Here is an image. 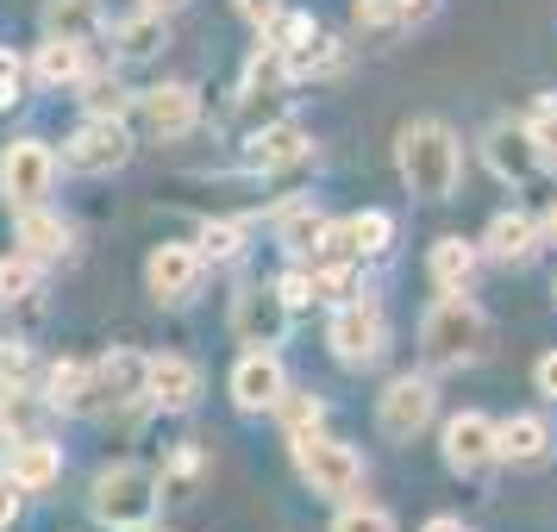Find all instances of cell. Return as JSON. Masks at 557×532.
<instances>
[{
    "label": "cell",
    "instance_id": "cell-46",
    "mask_svg": "<svg viewBox=\"0 0 557 532\" xmlns=\"http://www.w3.org/2000/svg\"><path fill=\"white\" fill-rule=\"evenodd\" d=\"M426 532H463V527H457V520H445V514H438V520H426Z\"/></svg>",
    "mask_w": 557,
    "mask_h": 532
},
{
    "label": "cell",
    "instance_id": "cell-6",
    "mask_svg": "<svg viewBox=\"0 0 557 532\" xmlns=\"http://www.w3.org/2000/svg\"><path fill=\"white\" fill-rule=\"evenodd\" d=\"M126 157H132V138H126L120 120H88V126L63 145V163H70L76 176H113Z\"/></svg>",
    "mask_w": 557,
    "mask_h": 532
},
{
    "label": "cell",
    "instance_id": "cell-38",
    "mask_svg": "<svg viewBox=\"0 0 557 532\" xmlns=\"http://www.w3.org/2000/svg\"><path fill=\"white\" fill-rule=\"evenodd\" d=\"M301 38H313V20H307V13H276L270 45H276V51H288V45H301Z\"/></svg>",
    "mask_w": 557,
    "mask_h": 532
},
{
    "label": "cell",
    "instance_id": "cell-36",
    "mask_svg": "<svg viewBox=\"0 0 557 532\" xmlns=\"http://www.w3.org/2000/svg\"><path fill=\"white\" fill-rule=\"evenodd\" d=\"M238 251H245V245H238V226H207L201 232V263H232Z\"/></svg>",
    "mask_w": 557,
    "mask_h": 532
},
{
    "label": "cell",
    "instance_id": "cell-26",
    "mask_svg": "<svg viewBox=\"0 0 557 532\" xmlns=\"http://www.w3.org/2000/svg\"><path fill=\"white\" fill-rule=\"evenodd\" d=\"M113 38H120V57H151L170 45V26H163V13H138L126 26H113Z\"/></svg>",
    "mask_w": 557,
    "mask_h": 532
},
{
    "label": "cell",
    "instance_id": "cell-7",
    "mask_svg": "<svg viewBox=\"0 0 557 532\" xmlns=\"http://www.w3.org/2000/svg\"><path fill=\"white\" fill-rule=\"evenodd\" d=\"M232 332H238L245 345H257V351H270V345H282V332H288V301H282L276 288H263V282L238 288V301H232Z\"/></svg>",
    "mask_w": 557,
    "mask_h": 532
},
{
    "label": "cell",
    "instance_id": "cell-30",
    "mask_svg": "<svg viewBox=\"0 0 557 532\" xmlns=\"http://www.w3.org/2000/svg\"><path fill=\"white\" fill-rule=\"evenodd\" d=\"M82 395H88V370H82V363H57L51 370V401L82 413Z\"/></svg>",
    "mask_w": 557,
    "mask_h": 532
},
{
    "label": "cell",
    "instance_id": "cell-20",
    "mask_svg": "<svg viewBox=\"0 0 557 532\" xmlns=\"http://www.w3.org/2000/svg\"><path fill=\"white\" fill-rule=\"evenodd\" d=\"M20 251L32 263H51V257L70 251V226L57 213H45V207H20Z\"/></svg>",
    "mask_w": 557,
    "mask_h": 532
},
{
    "label": "cell",
    "instance_id": "cell-25",
    "mask_svg": "<svg viewBox=\"0 0 557 532\" xmlns=\"http://www.w3.org/2000/svg\"><path fill=\"white\" fill-rule=\"evenodd\" d=\"M38 82H51V88L82 82V38H51V45L38 51Z\"/></svg>",
    "mask_w": 557,
    "mask_h": 532
},
{
    "label": "cell",
    "instance_id": "cell-42",
    "mask_svg": "<svg viewBox=\"0 0 557 532\" xmlns=\"http://www.w3.org/2000/svg\"><path fill=\"white\" fill-rule=\"evenodd\" d=\"M238 13H245V20H251L257 32H270V26H276L282 7H276V0H238Z\"/></svg>",
    "mask_w": 557,
    "mask_h": 532
},
{
    "label": "cell",
    "instance_id": "cell-33",
    "mask_svg": "<svg viewBox=\"0 0 557 532\" xmlns=\"http://www.w3.org/2000/svg\"><path fill=\"white\" fill-rule=\"evenodd\" d=\"M351 232H357V251H388V238H395V220H388V213H357Z\"/></svg>",
    "mask_w": 557,
    "mask_h": 532
},
{
    "label": "cell",
    "instance_id": "cell-11",
    "mask_svg": "<svg viewBox=\"0 0 557 532\" xmlns=\"http://www.w3.org/2000/svg\"><path fill=\"white\" fill-rule=\"evenodd\" d=\"M282 363L270 351H245L238 357V370H232V401L245 407V413H270L282 401Z\"/></svg>",
    "mask_w": 557,
    "mask_h": 532
},
{
    "label": "cell",
    "instance_id": "cell-23",
    "mask_svg": "<svg viewBox=\"0 0 557 532\" xmlns=\"http://www.w3.org/2000/svg\"><path fill=\"white\" fill-rule=\"evenodd\" d=\"M470 276H476V245L438 238V245H432V282H438L445 295H457V288H470Z\"/></svg>",
    "mask_w": 557,
    "mask_h": 532
},
{
    "label": "cell",
    "instance_id": "cell-45",
    "mask_svg": "<svg viewBox=\"0 0 557 532\" xmlns=\"http://www.w3.org/2000/svg\"><path fill=\"white\" fill-rule=\"evenodd\" d=\"M7 520H13V482L0 488V527H7Z\"/></svg>",
    "mask_w": 557,
    "mask_h": 532
},
{
    "label": "cell",
    "instance_id": "cell-8",
    "mask_svg": "<svg viewBox=\"0 0 557 532\" xmlns=\"http://www.w3.org/2000/svg\"><path fill=\"white\" fill-rule=\"evenodd\" d=\"M51 176H57V157L45 151V145H32V138L0 157V195L13 207H38L51 195Z\"/></svg>",
    "mask_w": 557,
    "mask_h": 532
},
{
    "label": "cell",
    "instance_id": "cell-17",
    "mask_svg": "<svg viewBox=\"0 0 557 532\" xmlns=\"http://www.w3.org/2000/svg\"><path fill=\"white\" fill-rule=\"evenodd\" d=\"M301 157H307V132L288 126V120L251 132V145H245V163H251V170H288V163H301Z\"/></svg>",
    "mask_w": 557,
    "mask_h": 532
},
{
    "label": "cell",
    "instance_id": "cell-19",
    "mask_svg": "<svg viewBox=\"0 0 557 532\" xmlns=\"http://www.w3.org/2000/svg\"><path fill=\"white\" fill-rule=\"evenodd\" d=\"M482 151H488V163H495V176H502V182H527L532 170H545V163H539V151H532L527 126H495Z\"/></svg>",
    "mask_w": 557,
    "mask_h": 532
},
{
    "label": "cell",
    "instance_id": "cell-21",
    "mask_svg": "<svg viewBox=\"0 0 557 532\" xmlns=\"http://www.w3.org/2000/svg\"><path fill=\"white\" fill-rule=\"evenodd\" d=\"M282 70H288L295 82L338 76V70H345V51H338V38H326V32H313V38H301V45H288V51H282Z\"/></svg>",
    "mask_w": 557,
    "mask_h": 532
},
{
    "label": "cell",
    "instance_id": "cell-2",
    "mask_svg": "<svg viewBox=\"0 0 557 532\" xmlns=\"http://www.w3.org/2000/svg\"><path fill=\"white\" fill-rule=\"evenodd\" d=\"M482 345H488V320H482V307L457 288V295H445V301H432V313L420 320V351L432 357V363H476Z\"/></svg>",
    "mask_w": 557,
    "mask_h": 532
},
{
    "label": "cell",
    "instance_id": "cell-28",
    "mask_svg": "<svg viewBox=\"0 0 557 532\" xmlns=\"http://www.w3.org/2000/svg\"><path fill=\"white\" fill-rule=\"evenodd\" d=\"M527 138H532V151H539V163H552V170H557V107H552V101L532 107Z\"/></svg>",
    "mask_w": 557,
    "mask_h": 532
},
{
    "label": "cell",
    "instance_id": "cell-12",
    "mask_svg": "<svg viewBox=\"0 0 557 532\" xmlns=\"http://www.w3.org/2000/svg\"><path fill=\"white\" fill-rule=\"evenodd\" d=\"M145 395L163 401L170 413H182V407H195V395H201V370L188 357H145Z\"/></svg>",
    "mask_w": 557,
    "mask_h": 532
},
{
    "label": "cell",
    "instance_id": "cell-1",
    "mask_svg": "<svg viewBox=\"0 0 557 532\" xmlns=\"http://www.w3.org/2000/svg\"><path fill=\"white\" fill-rule=\"evenodd\" d=\"M395 163H401V182L413 188V195H426V201L457 195L463 157H457V138L438 126V120H413V126L395 138Z\"/></svg>",
    "mask_w": 557,
    "mask_h": 532
},
{
    "label": "cell",
    "instance_id": "cell-34",
    "mask_svg": "<svg viewBox=\"0 0 557 532\" xmlns=\"http://www.w3.org/2000/svg\"><path fill=\"white\" fill-rule=\"evenodd\" d=\"M320 295H326V301H351V295H357L351 263H326V270L313 276V301H320Z\"/></svg>",
    "mask_w": 557,
    "mask_h": 532
},
{
    "label": "cell",
    "instance_id": "cell-49",
    "mask_svg": "<svg viewBox=\"0 0 557 532\" xmlns=\"http://www.w3.org/2000/svg\"><path fill=\"white\" fill-rule=\"evenodd\" d=\"M0 488H7V470H0Z\"/></svg>",
    "mask_w": 557,
    "mask_h": 532
},
{
    "label": "cell",
    "instance_id": "cell-15",
    "mask_svg": "<svg viewBox=\"0 0 557 532\" xmlns=\"http://www.w3.org/2000/svg\"><path fill=\"white\" fill-rule=\"evenodd\" d=\"M495 457H502V463H520V470L545 463V457H552V426H545L539 413H513L507 426H495Z\"/></svg>",
    "mask_w": 557,
    "mask_h": 532
},
{
    "label": "cell",
    "instance_id": "cell-16",
    "mask_svg": "<svg viewBox=\"0 0 557 532\" xmlns=\"http://www.w3.org/2000/svg\"><path fill=\"white\" fill-rule=\"evenodd\" d=\"M145 126L157 138H182V132H195V88H182V82H163L145 95Z\"/></svg>",
    "mask_w": 557,
    "mask_h": 532
},
{
    "label": "cell",
    "instance_id": "cell-40",
    "mask_svg": "<svg viewBox=\"0 0 557 532\" xmlns=\"http://www.w3.org/2000/svg\"><path fill=\"white\" fill-rule=\"evenodd\" d=\"M20 82H26L20 57H7V51H0V107H13V101H20Z\"/></svg>",
    "mask_w": 557,
    "mask_h": 532
},
{
    "label": "cell",
    "instance_id": "cell-24",
    "mask_svg": "<svg viewBox=\"0 0 557 532\" xmlns=\"http://www.w3.org/2000/svg\"><path fill=\"white\" fill-rule=\"evenodd\" d=\"M532 245H539V226H532L527 213H502V220L488 226V238H482V251L502 257V263H520V257H532Z\"/></svg>",
    "mask_w": 557,
    "mask_h": 532
},
{
    "label": "cell",
    "instance_id": "cell-44",
    "mask_svg": "<svg viewBox=\"0 0 557 532\" xmlns=\"http://www.w3.org/2000/svg\"><path fill=\"white\" fill-rule=\"evenodd\" d=\"M13 420V382H0V426Z\"/></svg>",
    "mask_w": 557,
    "mask_h": 532
},
{
    "label": "cell",
    "instance_id": "cell-4",
    "mask_svg": "<svg viewBox=\"0 0 557 532\" xmlns=\"http://www.w3.org/2000/svg\"><path fill=\"white\" fill-rule=\"evenodd\" d=\"M288 445H295V470H301V482L313 488V495H351L357 482H363L357 451L351 445H338V438H326L320 426L288 432Z\"/></svg>",
    "mask_w": 557,
    "mask_h": 532
},
{
    "label": "cell",
    "instance_id": "cell-48",
    "mask_svg": "<svg viewBox=\"0 0 557 532\" xmlns=\"http://www.w3.org/2000/svg\"><path fill=\"white\" fill-rule=\"evenodd\" d=\"M145 7H151V13H170V7H182V0H145Z\"/></svg>",
    "mask_w": 557,
    "mask_h": 532
},
{
    "label": "cell",
    "instance_id": "cell-5",
    "mask_svg": "<svg viewBox=\"0 0 557 532\" xmlns=\"http://www.w3.org/2000/svg\"><path fill=\"white\" fill-rule=\"evenodd\" d=\"M332 351H338V363H351V370H363V363H376L382 345H388V320H382L376 301H338V313H332Z\"/></svg>",
    "mask_w": 557,
    "mask_h": 532
},
{
    "label": "cell",
    "instance_id": "cell-31",
    "mask_svg": "<svg viewBox=\"0 0 557 532\" xmlns=\"http://www.w3.org/2000/svg\"><path fill=\"white\" fill-rule=\"evenodd\" d=\"M82 101H88L95 120H120V113H126V88H120L113 76H101V82H88V95H82Z\"/></svg>",
    "mask_w": 557,
    "mask_h": 532
},
{
    "label": "cell",
    "instance_id": "cell-29",
    "mask_svg": "<svg viewBox=\"0 0 557 532\" xmlns=\"http://www.w3.org/2000/svg\"><path fill=\"white\" fill-rule=\"evenodd\" d=\"M320 232H326V220H320L313 207H295V213L282 220V245H288V251H313V245H320Z\"/></svg>",
    "mask_w": 557,
    "mask_h": 532
},
{
    "label": "cell",
    "instance_id": "cell-41",
    "mask_svg": "<svg viewBox=\"0 0 557 532\" xmlns=\"http://www.w3.org/2000/svg\"><path fill=\"white\" fill-rule=\"evenodd\" d=\"M32 370V357H26V345H0V382H13L20 388V376Z\"/></svg>",
    "mask_w": 557,
    "mask_h": 532
},
{
    "label": "cell",
    "instance_id": "cell-3",
    "mask_svg": "<svg viewBox=\"0 0 557 532\" xmlns=\"http://www.w3.org/2000/svg\"><path fill=\"white\" fill-rule=\"evenodd\" d=\"M88 507H95V520L113 527V532H145L157 520V477L138 470V463H113V470L95 477Z\"/></svg>",
    "mask_w": 557,
    "mask_h": 532
},
{
    "label": "cell",
    "instance_id": "cell-10",
    "mask_svg": "<svg viewBox=\"0 0 557 532\" xmlns=\"http://www.w3.org/2000/svg\"><path fill=\"white\" fill-rule=\"evenodd\" d=\"M445 463L463 470V477H476L495 463V420L488 413H457L451 426H445Z\"/></svg>",
    "mask_w": 557,
    "mask_h": 532
},
{
    "label": "cell",
    "instance_id": "cell-35",
    "mask_svg": "<svg viewBox=\"0 0 557 532\" xmlns=\"http://www.w3.org/2000/svg\"><path fill=\"white\" fill-rule=\"evenodd\" d=\"M276 413H282V426H288V432H307V426H320V401H313V395H288V388H282Z\"/></svg>",
    "mask_w": 557,
    "mask_h": 532
},
{
    "label": "cell",
    "instance_id": "cell-22",
    "mask_svg": "<svg viewBox=\"0 0 557 532\" xmlns=\"http://www.w3.org/2000/svg\"><path fill=\"white\" fill-rule=\"evenodd\" d=\"M45 32L88 45V38L101 32V0H45Z\"/></svg>",
    "mask_w": 557,
    "mask_h": 532
},
{
    "label": "cell",
    "instance_id": "cell-27",
    "mask_svg": "<svg viewBox=\"0 0 557 532\" xmlns=\"http://www.w3.org/2000/svg\"><path fill=\"white\" fill-rule=\"evenodd\" d=\"M32 288H38V263H32L26 251H20V257H0V301L13 307V301H26Z\"/></svg>",
    "mask_w": 557,
    "mask_h": 532
},
{
    "label": "cell",
    "instance_id": "cell-18",
    "mask_svg": "<svg viewBox=\"0 0 557 532\" xmlns=\"http://www.w3.org/2000/svg\"><path fill=\"white\" fill-rule=\"evenodd\" d=\"M57 470H63V451H57L51 438H20L13 457H7V482L13 488H51Z\"/></svg>",
    "mask_w": 557,
    "mask_h": 532
},
{
    "label": "cell",
    "instance_id": "cell-32",
    "mask_svg": "<svg viewBox=\"0 0 557 532\" xmlns=\"http://www.w3.org/2000/svg\"><path fill=\"white\" fill-rule=\"evenodd\" d=\"M407 20L401 0H357V26L363 32H395Z\"/></svg>",
    "mask_w": 557,
    "mask_h": 532
},
{
    "label": "cell",
    "instance_id": "cell-43",
    "mask_svg": "<svg viewBox=\"0 0 557 532\" xmlns=\"http://www.w3.org/2000/svg\"><path fill=\"white\" fill-rule=\"evenodd\" d=\"M532 376H539V395H552V401H557V351L539 357V370H532Z\"/></svg>",
    "mask_w": 557,
    "mask_h": 532
},
{
    "label": "cell",
    "instance_id": "cell-13",
    "mask_svg": "<svg viewBox=\"0 0 557 532\" xmlns=\"http://www.w3.org/2000/svg\"><path fill=\"white\" fill-rule=\"evenodd\" d=\"M145 282H151L157 301H188L195 282H201V251H188V245H163V251L145 263Z\"/></svg>",
    "mask_w": 557,
    "mask_h": 532
},
{
    "label": "cell",
    "instance_id": "cell-39",
    "mask_svg": "<svg viewBox=\"0 0 557 532\" xmlns=\"http://www.w3.org/2000/svg\"><path fill=\"white\" fill-rule=\"evenodd\" d=\"M276 295L288 301V313H295V307H307V301H313V276H301V270H288V276L276 282Z\"/></svg>",
    "mask_w": 557,
    "mask_h": 532
},
{
    "label": "cell",
    "instance_id": "cell-47",
    "mask_svg": "<svg viewBox=\"0 0 557 532\" xmlns=\"http://www.w3.org/2000/svg\"><path fill=\"white\" fill-rule=\"evenodd\" d=\"M545 238L557 245V201H552V213H545Z\"/></svg>",
    "mask_w": 557,
    "mask_h": 532
},
{
    "label": "cell",
    "instance_id": "cell-9",
    "mask_svg": "<svg viewBox=\"0 0 557 532\" xmlns=\"http://www.w3.org/2000/svg\"><path fill=\"white\" fill-rule=\"evenodd\" d=\"M432 407H438L432 382L401 376V382H388V395H382V407H376V426L388 432V438H413V432L432 426Z\"/></svg>",
    "mask_w": 557,
    "mask_h": 532
},
{
    "label": "cell",
    "instance_id": "cell-37",
    "mask_svg": "<svg viewBox=\"0 0 557 532\" xmlns=\"http://www.w3.org/2000/svg\"><path fill=\"white\" fill-rule=\"evenodd\" d=\"M332 532H395V520H388L382 507H345V514L332 520Z\"/></svg>",
    "mask_w": 557,
    "mask_h": 532
},
{
    "label": "cell",
    "instance_id": "cell-14",
    "mask_svg": "<svg viewBox=\"0 0 557 532\" xmlns=\"http://www.w3.org/2000/svg\"><path fill=\"white\" fill-rule=\"evenodd\" d=\"M132 395H145V357L138 351H113L101 370H88V395H82V407L132 401Z\"/></svg>",
    "mask_w": 557,
    "mask_h": 532
}]
</instances>
